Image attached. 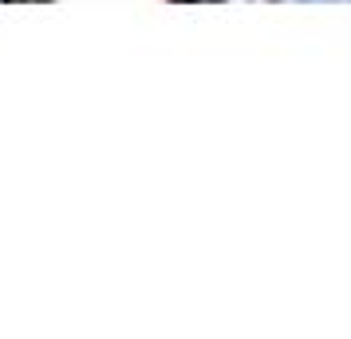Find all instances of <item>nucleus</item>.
Returning a JSON list of instances; mask_svg holds the SVG:
<instances>
[]
</instances>
